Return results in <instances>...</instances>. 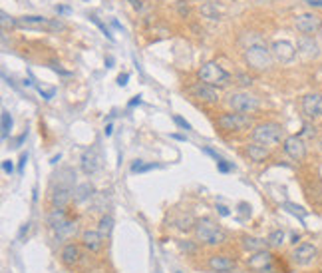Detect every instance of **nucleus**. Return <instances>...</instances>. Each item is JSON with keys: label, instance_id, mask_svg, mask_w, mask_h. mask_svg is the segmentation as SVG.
Listing matches in <instances>:
<instances>
[{"label": "nucleus", "instance_id": "aec40b11", "mask_svg": "<svg viewBox=\"0 0 322 273\" xmlns=\"http://www.w3.org/2000/svg\"><path fill=\"white\" fill-rule=\"evenodd\" d=\"M247 156L251 158V162L260 164V162H265V160L269 158V148H267V146H262V144L253 142V144L247 146Z\"/></svg>", "mask_w": 322, "mask_h": 273}, {"label": "nucleus", "instance_id": "6ab92c4d", "mask_svg": "<svg viewBox=\"0 0 322 273\" xmlns=\"http://www.w3.org/2000/svg\"><path fill=\"white\" fill-rule=\"evenodd\" d=\"M80 259H82V251H80V248H78L76 244H68V246L62 248V251H60V261H62L66 267L78 265Z\"/></svg>", "mask_w": 322, "mask_h": 273}, {"label": "nucleus", "instance_id": "a878e982", "mask_svg": "<svg viewBox=\"0 0 322 273\" xmlns=\"http://www.w3.org/2000/svg\"><path fill=\"white\" fill-rule=\"evenodd\" d=\"M0 118H2V140H6L8 134L12 132V116H10L8 110H2Z\"/></svg>", "mask_w": 322, "mask_h": 273}, {"label": "nucleus", "instance_id": "4be33fe9", "mask_svg": "<svg viewBox=\"0 0 322 273\" xmlns=\"http://www.w3.org/2000/svg\"><path fill=\"white\" fill-rule=\"evenodd\" d=\"M94 194H96V190H94L92 184H80V186L74 188V201H76V203L87 201Z\"/></svg>", "mask_w": 322, "mask_h": 273}, {"label": "nucleus", "instance_id": "e433bc0d", "mask_svg": "<svg viewBox=\"0 0 322 273\" xmlns=\"http://www.w3.org/2000/svg\"><path fill=\"white\" fill-rule=\"evenodd\" d=\"M203 151H205V154H209V156H211V158H213L215 162H221V160H223V158H221V156L217 154V151H213L211 148H203Z\"/></svg>", "mask_w": 322, "mask_h": 273}, {"label": "nucleus", "instance_id": "58836bf2", "mask_svg": "<svg viewBox=\"0 0 322 273\" xmlns=\"http://www.w3.org/2000/svg\"><path fill=\"white\" fill-rule=\"evenodd\" d=\"M2 170H4L6 174H12V172H14V164H12L10 160H4V162H2Z\"/></svg>", "mask_w": 322, "mask_h": 273}, {"label": "nucleus", "instance_id": "b1692460", "mask_svg": "<svg viewBox=\"0 0 322 273\" xmlns=\"http://www.w3.org/2000/svg\"><path fill=\"white\" fill-rule=\"evenodd\" d=\"M66 222V214H64V209H52V214L48 216V223L54 227V229H58L62 223Z\"/></svg>", "mask_w": 322, "mask_h": 273}, {"label": "nucleus", "instance_id": "5701e85b", "mask_svg": "<svg viewBox=\"0 0 322 273\" xmlns=\"http://www.w3.org/2000/svg\"><path fill=\"white\" fill-rule=\"evenodd\" d=\"M98 231L104 235V237H109L111 231H113V218L111 216H102L100 222H98Z\"/></svg>", "mask_w": 322, "mask_h": 273}, {"label": "nucleus", "instance_id": "c85d7f7f", "mask_svg": "<svg viewBox=\"0 0 322 273\" xmlns=\"http://www.w3.org/2000/svg\"><path fill=\"white\" fill-rule=\"evenodd\" d=\"M90 20H92V22H94V24H96L100 30H102V32H104V36H106L107 40H113V34L109 32V28H107V26H106V24H104V22H102L98 16H90Z\"/></svg>", "mask_w": 322, "mask_h": 273}, {"label": "nucleus", "instance_id": "f8f14e48", "mask_svg": "<svg viewBox=\"0 0 322 273\" xmlns=\"http://www.w3.org/2000/svg\"><path fill=\"white\" fill-rule=\"evenodd\" d=\"M295 26L301 30L302 34H314L316 30L322 26V20H320V16L306 12V14H299L295 18Z\"/></svg>", "mask_w": 322, "mask_h": 273}, {"label": "nucleus", "instance_id": "a19ab883", "mask_svg": "<svg viewBox=\"0 0 322 273\" xmlns=\"http://www.w3.org/2000/svg\"><path fill=\"white\" fill-rule=\"evenodd\" d=\"M128 80H129V74H128V72H124V74H120V76H118V84H120V86H126V84H128Z\"/></svg>", "mask_w": 322, "mask_h": 273}, {"label": "nucleus", "instance_id": "8fccbe9b", "mask_svg": "<svg viewBox=\"0 0 322 273\" xmlns=\"http://www.w3.org/2000/svg\"><path fill=\"white\" fill-rule=\"evenodd\" d=\"M104 134H106V136H111V134H113V126H111V124H107V126H106V130H104Z\"/></svg>", "mask_w": 322, "mask_h": 273}, {"label": "nucleus", "instance_id": "7ed1b4c3", "mask_svg": "<svg viewBox=\"0 0 322 273\" xmlns=\"http://www.w3.org/2000/svg\"><path fill=\"white\" fill-rule=\"evenodd\" d=\"M253 142L257 144H262V146H277L280 144L284 132L280 128V124H275V122H265V124H258L253 128Z\"/></svg>", "mask_w": 322, "mask_h": 273}, {"label": "nucleus", "instance_id": "de8ad7c7", "mask_svg": "<svg viewBox=\"0 0 322 273\" xmlns=\"http://www.w3.org/2000/svg\"><path fill=\"white\" fill-rule=\"evenodd\" d=\"M141 104V96H135L131 102H129V108H135V106H139Z\"/></svg>", "mask_w": 322, "mask_h": 273}, {"label": "nucleus", "instance_id": "2f4dec72", "mask_svg": "<svg viewBox=\"0 0 322 273\" xmlns=\"http://www.w3.org/2000/svg\"><path fill=\"white\" fill-rule=\"evenodd\" d=\"M233 168H235V166H233L231 162H227V160H221V162H217V170H219L221 174H229Z\"/></svg>", "mask_w": 322, "mask_h": 273}, {"label": "nucleus", "instance_id": "c756f323", "mask_svg": "<svg viewBox=\"0 0 322 273\" xmlns=\"http://www.w3.org/2000/svg\"><path fill=\"white\" fill-rule=\"evenodd\" d=\"M284 207L290 211V214H295V216H299L301 220H304V216H306V211L301 207V205H295V203H284Z\"/></svg>", "mask_w": 322, "mask_h": 273}, {"label": "nucleus", "instance_id": "20e7f679", "mask_svg": "<svg viewBox=\"0 0 322 273\" xmlns=\"http://www.w3.org/2000/svg\"><path fill=\"white\" fill-rule=\"evenodd\" d=\"M199 80L217 88V86H227L231 82V74L227 70H223L217 62H207L199 70Z\"/></svg>", "mask_w": 322, "mask_h": 273}, {"label": "nucleus", "instance_id": "cd10ccee", "mask_svg": "<svg viewBox=\"0 0 322 273\" xmlns=\"http://www.w3.org/2000/svg\"><path fill=\"white\" fill-rule=\"evenodd\" d=\"M201 12L205 14V18H211V20H217L219 18V12H217V6L207 2V4H203L201 6Z\"/></svg>", "mask_w": 322, "mask_h": 273}, {"label": "nucleus", "instance_id": "0eeeda50", "mask_svg": "<svg viewBox=\"0 0 322 273\" xmlns=\"http://www.w3.org/2000/svg\"><path fill=\"white\" fill-rule=\"evenodd\" d=\"M18 26L34 28V30H54V32L66 28V24L62 20H52L46 16H22V18H18Z\"/></svg>", "mask_w": 322, "mask_h": 273}, {"label": "nucleus", "instance_id": "4468645a", "mask_svg": "<svg viewBox=\"0 0 322 273\" xmlns=\"http://www.w3.org/2000/svg\"><path fill=\"white\" fill-rule=\"evenodd\" d=\"M207 265H209V269L215 271V273H229V271H233V269L237 267L235 259H231V257L225 255V253L211 255V257L207 259Z\"/></svg>", "mask_w": 322, "mask_h": 273}, {"label": "nucleus", "instance_id": "473e14b6", "mask_svg": "<svg viewBox=\"0 0 322 273\" xmlns=\"http://www.w3.org/2000/svg\"><path fill=\"white\" fill-rule=\"evenodd\" d=\"M173 122H175V124H177L179 128H183V130H191V124L187 122V120H185V118H181V116H173Z\"/></svg>", "mask_w": 322, "mask_h": 273}, {"label": "nucleus", "instance_id": "13d9d810", "mask_svg": "<svg viewBox=\"0 0 322 273\" xmlns=\"http://www.w3.org/2000/svg\"><path fill=\"white\" fill-rule=\"evenodd\" d=\"M177 273H179V271H177Z\"/></svg>", "mask_w": 322, "mask_h": 273}, {"label": "nucleus", "instance_id": "603ef678", "mask_svg": "<svg viewBox=\"0 0 322 273\" xmlns=\"http://www.w3.org/2000/svg\"><path fill=\"white\" fill-rule=\"evenodd\" d=\"M111 24H113V28H118V30H124V28H122V24H120L118 20H115V18H111Z\"/></svg>", "mask_w": 322, "mask_h": 273}, {"label": "nucleus", "instance_id": "5fc2aeb1", "mask_svg": "<svg viewBox=\"0 0 322 273\" xmlns=\"http://www.w3.org/2000/svg\"><path fill=\"white\" fill-rule=\"evenodd\" d=\"M106 64H107V68H111V66H113V58H111V56H107V58H106Z\"/></svg>", "mask_w": 322, "mask_h": 273}, {"label": "nucleus", "instance_id": "864d4df0", "mask_svg": "<svg viewBox=\"0 0 322 273\" xmlns=\"http://www.w3.org/2000/svg\"><path fill=\"white\" fill-rule=\"evenodd\" d=\"M24 140H26V132H24V134H22V136L16 140V148H18V146H22V142H24Z\"/></svg>", "mask_w": 322, "mask_h": 273}, {"label": "nucleus", "instance_id": "9b49d317", "mask_svg": "<svg viewBox=\"0 0 322 273\" xmlns=\"http://www.w3.org/2000/svg\"><path fill=\"white\" fill-rule=\"evenodd\" d=\"M189 92H191L197 100L209 102V104H215V102L219 100V92H217V88H215V86H209V84H205V82H197V84H193Z\"/></svg>", "mask_w": 322, "mask_h": 273}, {"label": "nucleus", "instance_id": "a18cd8bd", "mask_svg": "<svg viewBox=\"0 0 322 273\" xmlns=\"http://www.w3.org/2000/svg\"><path fill=\"white\" fill-rule=\"evenodd\" d=\"M306 4L316 6V8H322V0H306Z\"/></svg>", "mask_w": 322, "mask_h": 273}, {"label": "nucleus", "instance_id": "9d476101", "mask_svg": "<svg viewBox=\"0 0 322 273\" xmlns=\"http://www.w3.org/2000/svg\"><path fill=\"white\" fill-rule=\"evenodd\" d=\"M290 257H292V261H295L297 265L306 267V265H310L318 257V249L312 244H301L299 248H295V251H292Z\"/></svg>", "mask_w": 322, "mask_h": 273}, {"label": "nucleus", "instance_id": "4c0bfd02", "mask_svg": "<svg viewBox=\"0 0 322 273\" xmlns=\"http://www.w3.org/2000/svg\"><path fill=\"white\" fill-rule=\"evenodd\" d=\"M157 168H161V166L159 164H143L141 170H139V174H145V172H150V170H157Z\"/></svg>", "mask_w": 322, "mask_h": 273}, {"label": "nucleus", "instance_id": "6e6552de", "mask_svg": "<svg viewBox=\"0 0 322 273\" xmlns=\"http://www.w3.org/2000/svg\"><path fill=\"white\" fill-rule=\"evenodd\" d=\"M284 151H286V156L292 158L295 162H302L306 158V144L301 136H288L284 140Z\"/></svg>", "mask_w": 322, "mask_h": 273}, {"label": "nucleus", "instance_id": "3c124183", "mask_svg": "<svg viewBox=\"0 0 322 273\" xmlns=\"http://www.w3.org/2000/svg\"><path fill=\"white\" fill-rule=\"evenodd\" d=\"M129 2H131V6H133V8H137V10L141 8V0H129Z\"/></svg>", "mask_w": 322, "mask_h": 273}, {"label": "nucleus", "instance_id": "72a5a7b5", "mask_svg": "<svg viewBox=\"0 0 322 273\" xmlns=\"http://www.w3.org/2000/svg\"><path fill=\"white\" fill-rule=\"evenodd\" d=\"M0 16H2V26L4 28H12V26H18V20H12V16H8L6 12H2V14H0Z\"/></svg>", "mask_w": 322, "mask_h": 273}, {"label": "nucleus", "instance_id": "f704fd0d", "mask_svg": "<svg viewBox=\"0 0 322 273\" xmlns=\"http://www.w3.org/2000/svg\"><path fill=\"white\" fill-rule=\"evenodd\" d=\"M179 248L187 253H195V244L193 241H179Z\"/></svg>", "mask_w": 322, "mask_h": 273}, {"label": "nucleus", "instance_id": "2eb2a0df", "mask_svg": "<svg viewBox=\"0 0 322 273\" xmlns=\"http://www.w3.org/2000/svg\"><path fill=\"white\" fill-rule=\"evenodd\" d=\"M271 52H273L275 60H279V62H282V64H284V62H290V60L295 58V54H297L295 46H292L288 40H277V42L273 44Z\"/></svg>", "mask_w": 322, "mask_h": 273}, {"label": "nucleus", "instance_id": "ea45409f", "mask_svg": "<svg viewBox=\"0 0 322 273\" xmlns=\"http://www.w3.org/2000/svg\"><path fill=\"white\" fill-rule=\"evenodd\" d=\"M239 80H241L239 84H243V86H251L253 84V78L251 76H245V74H239Z\"/></svg>", "mask_w": 322, "mask_h": 273}, {"label": "nucleus", "instance_id": "49530a36", "mask_svg": "<svg viewBox=\"0 0 322 273\" xmlns=\"http://www.w3.org/2000/svg\"><path fill=\"white\" fill-rule=\"evenodd\" d=\"M28 229H30V223H24V225H22V229H20V233H18V237L22 239V237H24V233H28Z\"/></svg>", "mask_w": 322, "mask_h": 273}, {"label": "nucleus", "instance_id": "f3484780", "mask_svg": "<svg viewBox=\"0 0 322 273\" xmlns=\"http://www.w3.org/2000/svg\"><path fill=\"white\" fill-rule=\"evenodd\" d=\"M102 166V158L98 154V149L96 148H90L87 151H84V156H82V170L90 175V174H96Z\"/></svg>", "mask_w": 322, "mask_h": 273}, {"label": "nucleus", "instance_id": "09e8293b", "mask_svg": "<svg viewBox=\"0 0 322 273\" xmlns=\"http://www.w3.org/2000/svg\"><path fill=\"white\" fill-rule=\"evenodd\" d=\"M302 136H314V132H312V128H308V126H304V130H302ZM301 136V138H302Z\"/></svg>", "mask_w": 322, "mask_h": 273}, {"label": "nucleus", "instance_id": "dca6fc26", "mask_svg": "<svg viewBox=\"0 0 322 273\" xmlns=\"http://www.w3.org/2000/svg\"><path fill=\"white\" fill-rule=\"evenodd\" d=\"M247 265L255 271H269L273 267V253L271 251H257L253 253V257L247 259Z\"/></svg>", "mask_w": 322, "mask_h": 273}, {"label": "nucleus", "instance_id": "c03bdc74", "mask_svg": "<svg viewBox=\"0 0 322 273\" xmlns=\"http://www.w3.org/2000/svg\"><path fill=\"white\" fill-rule=\"evenodd\" d=\"M217 209H219V216H223V218H227V216L231 214V211H229L225 205H217Z\"/></svg>", "mask_w": 322, "mask_h": 273}, {"label": "nucleus", "instance_id": "bb28decb", "mask_svg": "<svg viewBox=\"0 0 322 273\" xmlns=\"http://www.w3.org/2000/svg\"><path fill=\"white\" fill-rule=\"evenodd\" d=\"M74 233H76V223H72V222H64L60 227H58V237L60 239H66Z\"/></svg>", "mask_w": 322, "mask_h": 273}, {"label": "nucleus", "instance_id": "4d7b16f0", "mask_svg": "<svg viewBox=\"0 0 322 273\" xmlns=\"http://www.w3.org/2000/svg\"><path fill=\"white\" fill-rule=\"evenodd\" d=\"M318 148H320V151H322V140H320V144H318Z\"/></svg>", "mask_w": 322, "mask_h": 273}, {"label": "nucleus", "instance_id": "6e6d98bb", "mask_svg": "<svg viewBox=\"0 0 322 273\" xmlns=\"http://www.w3.org/2000/svg\"><path fill=\"white\" fill-rule=\"evenodd\" d=\"M171 138H175V140H179V142H185V136H179V134H173Z\"/></svg>", "mask_w": 322, "mask_h": 273}, {"label": "nucleus", "instance_id": "37998d69", "mask_svg": "<svg viewBox=\"0 0 322 273\" xmlns=\"http://www.w3.org/2000/svg\"><path fill=\"white\" fill-rule=\"evenodd\" d=\"M56 12L58 14H72V8L70 6H56Z\"/></svg>", "mask_w": 322, "mask_h": 273}, {"label": "nucleus", "instance_id": "7c9ffc66", "mask_svg": "<svg viewBox=\"0 0 322 273\" xmlns=\"http://www.w3.org/2000/svg\"><path fill=\"white\" fill-rule=\"evenodd\" d=\"M38 92H40V96H42L44 100H52V98L56 96V88H50V90H44L42 86H38Z\"/></svg>", "mask_w": 322, "mask_h": 273}, {"label": "nucleus", "instance_id": "a211bd4d", "mask_svg": "<svg viewBox=\"0 0 322 273\" xmlns=\"http://www.w3.org/2000/svg\"><path fill=\"white\" fill-rule=\"evenodd\" d=\"M82 246L87 251H100L104 246V235L98 229H86L82 233Z\"/></svg>", "mask_w": 322, "mask_h": 273}, {"label": "nucleus", "instance_id": "f257e3e1", "mask_svg": "<svg viewBox=\"0 0 322 273\" xmlns=\"http://www.w3.org/2000/svg\"><path fill=\"white\" fill-rule=\"evenodd\" d=\"M271 54L273 52L267 48V44L262 42V38L251 36V42L245 48V60L253 70H258V72L269 70L273 66V56Z\"/></svg>", "mask_w": 322, "mask_h": 273}, {"label": "nucleus", "instance_id": "79ce46f5", "mask_svg": "<svg viewBox=\"0 0 322 273\" xmlns=\"http://www.w3.org/2000/svg\"><path fill=\"white\" fill-rule=\"evenodd\" d=\"M141 166H143V162H141V160H135V162L131 164V174H139Z\"/></svg>", "mask_w": 322, "mask_h": 273}, {"label": "nucleus", "instance_id": "393cba45", "mask_svg": "<svg viewBox=\"0 0 322 273\" xmlns=\"http://www.w3.org/2000/svg\"><path fill=\"white\" fill-rule=\"evenodd\" d=\"M267 241H269V246H271V248H280V246L284 244V231H282V229H275V231H271L269 237H267Z\"/></svg>", "mask_w": 322, "mask_h": 273}, {"label": "nucleus", "instance_id": "1a4fd4ad", "mask_svg": "<svg viewBox=\"0 0 322 273\" xmlns=\"http://www.w3.org/2000/svg\"><path fill=\"white\" fill-rule=\"evenodd\" d=\"M50 199H52L54 209H64L74 199V188L72 186H66V184H56L54 190H52Z\"/></svg>", "mask_w": 322, "mask_h": 273}, {"label": "nucleus", "instance_id": "ddd939ff", "mask_svg": "<svg viewBox=\"0 0 322 273\" xmlns=\"http://www.w3.org/2000/svg\"><path fill=\"white\" fill-rule=\"evenodd\" d=\"M302 112L306 118L314 120V118H320L322 116V94H306L302 98Z\"/></svg>", "mask_w": 322, "mask_h": 273}, {"label": "nucleus", "instance_id": "c9c22d12", "mask_svg": "<svg viewBox=\"0 0 322 273\" xmlns=\"http://www.w3.org/2000/svg\"><path fill=\"white\" fill-rule=\"evenodd\" d=\"M26 162H28V151H24V154L20 156V162H18V172H20V174L24 172V166H26Z\"/></svg>", "mask_w": 322, "mask_h": 273}, {"label": "nucleus", "instance_id": "39448f33", "mask_svg": "<svg viewBox=\"0 0 322 273\" xmlns=\"http://www.w3.org/2000/svg\"><path fill=\"white\" fill-rule=\"evenodd\" d=\"M227 102L237 114H253L258 110V98L249 92H233Z\"/></svg>", "mask_w": 322, "mask_h": 273}, {"label": "nucleus", "instance_id": "412c9836", "mask_svg": "<svg viewBox=\"0 0 322 273\" xmlns=\"http://www.w3.org/2000/svg\"><path fill=\"white\" fill-rule=\"evenodd\" d=\"M267 246H269V241L260 239V237H249V235H245V237H243V248H245L247 251H251V253L265 251V249H267Z\"/></svg>", "mask_w": 322, "mask_h": 273}, {"label": "nucleus", "instance_id": "f03ea898", "mask_svg": "<svg viewBox=\"0 0 322 273\" xmlns=\"http://www.w3.org/2000/svg\"><path fill=\"white\" fill-rule=\"evenodd\" d=\"M193 231H195L197 241H201L205 246H221L227 241V231L215 222H211L209 218L197 220L193 225Z\"/></svg>", "mask_w": 322, "mask_h": 273}, {"label": "nucleus", "instance_id": "423d86ee", "mask_svg": "<svg viewBox=\"0 0 322 273\" xmlns=\"http://www.w3.org/2000/svg\"><path fill=\"white\" fill-rule=\"evenodd\" d=\"M217 124L221 130L225 132H241V130H247L251 124H253V118L249 114H223Z\"/></svg>", "mask_w": 322, "mask_h": 273}]
</instances>
